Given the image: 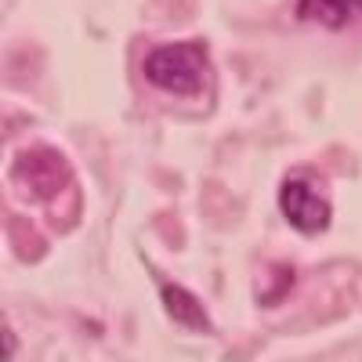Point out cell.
<instances>
[{"instance_id":"cell-3","label":"cell","mask_w":362,"mask_h":362,"mask_svg":"<svg viewBox=\"0 0 362 362\" xmlns=\"http://www.w3.org/2000/svg\"><path fill=\"white\" fill-rule=\"evenodd\" d=\"M163 308H167V315L177 326H185V329H210V315L203 308V300L192 290H185V286L163 283Z\"/></svg>"},{"instance_id":"cell-2","label":"cell","mask_w":362,"mask_h":362,"mask_svg":"<svg viewBox=\"0 0 362 362\" xmlns=\"http://www.w3.org/2000/svg\"><path fill=\"white\" fill-rule=\"evenodd\" d=\"M279 210L297 232H308V235L322 232L329 225V214H334L326 192L308 177H286L283 181L279 185Z\"/></svg>"},{"instance_id":"cell-4","label":"cell","mask_w":362,"mask_h":362,"mask_svg":"<svg viewBox=\"0 0 362 362\" xmlns=\"http://www.w3.org/2000/svg\"><path fill=\"white\" fill-rule=\"evenodd\" d=\"M66 170L62 156L51 153V148H37V153H25L18 160V174H25V181L37 192H54L58 189V174Z\"/></svg>"},{"instance_id":"cell-1","label":"cell","mask_w":362,"mask_h":362,"mask_svg":"<svg viewBox=\"0 0 362 362\" xmlns=\"http://www.w3.org/2000/svg\"><path fill=\"white\" fill-rule=\"evenodd\" d=\"M141 73L148 83L170 95L192 98L206 83V44L203 40H177V44H160L145 54Z\"/></svg>"},{"instance_id":"cell-5","label":"cell","mask_w":362,"mask_h":362,"mask_svg":"<svg viewBox=\"0 0 362 362\" xmlns=\"http://www.w3.org/2000/svg\"><path fill=\"white\" fill-rule=\"evenodd\" d=\"M362 11V0H300V15L322 25H344Z\"/></svg>"}]
</instances>
